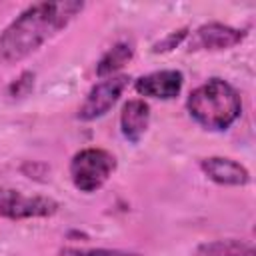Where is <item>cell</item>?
Segmentation results:
<instances>
[{
	"label": "cell",
	"instance_id": "cell-1",
	"mask_svg": "<svg viewBox=\"0 0 256 256\" xmlns=\"http://www.w3.org/2000/svg\"><path fill=\"white\" fill-rule=\"evenodd\" d=\"M82 10L84 2L80 0L38 2L28 6L0 32V64L10 66L26 60L62 32Z\"/></svg>",
	"mask_w": 256,
	"mask_h": 256
},
{
	"label": "cell",
	"instance_id": "cell-2",
	"mask_svg": "<svg viewBox=\"0 0 256 256\" xmlns=\"http://www.w3.org/2000/svg\"><path fill=\"white\" fill-rule=\"evenodd\" d=\"M186 110L198 126L220 132L230 128L240 118L242 100L232 84L222 78H210L190 92Z\"/></svg>",
	"mask_w": 256,
	"mask_h": 256
},
{
	"label": "cell",
	"instance_id": "cell-3",
	"mask_svg": "<svg viewBox=\"0 0 256 256\" xmlns=\"http://www.w3.org/2000/svg\"><path fill=\"white\" fill-rule=\"evenodd\" d=\"M116 156L104 148H84L70 160V180L76 190L92 194L100 190L116 172Z\"/></svg>",
	"mask_w": 256,
	"mask_h": 256
},
{
	"label": "cell",
	"instance_id": "cell-4",
	"mask_svg": "<svg viewBox=\"0 0 256 256\" xmlns=\"http://www.w3.org/2000/svg\"><path fill=\"white\" fill-rule=\"evenodd\" d=\"M60 204L48 196H26L14 188H0V218L6 220H30L48 218L58 212Z\"/></svg>",
	"mask_w": 256,
	"mask_h": 256
},
{
	"label": "cell",
	"instance_id": "cell-5",
	"mask_svg": "<svg viewBox=\"0 0 256 256\" xmlns=\"http://www.w3.org/2000/svg\"><path fill=\"white\" fill-rule=\"evenodd\" d=\"M128 82H130V78H128L126 74L108 76V78L96 82V84L88 90L84 102H82L80 108H78V114H76L78 120H82V122H92V120L102 118L104 114H108V112L112 110V106L120 100V96H122V92L126 90Z\"/></svg>",
	"mask_w": 256,
	"mask_h": 256
},
{
	"label": "cell",
	"instance_id": "cell-6",
	"mask_svg": "<svg viewBox=\"0 0 256 256\" xmlns=\"http://www.w3.org/2000/svg\"><path fill=\"white\" fill-rule=\"evenodd\" d=\"M246 38L244 30L232 28L220 22H208L196 28L190 40V50H226L240 44Z\"/></svg>",
	"mask_w": 256,
	"mask_h": 256
},
{
	"label": "cell",
	"instance_id": "cell-7",
	"mask_svg": "<svg viewBox=\"0 0 256 256\" xmlns=\"http://www.w3.org/2000/svg\"><path fill=\"white\" fill-rule=\"evenodd\" d=\"M184 86V74L180 70H156L140 76L134 82L138 94L156 98V100H172L180 94Z\"/></svg>",
	"mask_w": 256,
	"mask_h": 256
},
{
	"label": "cell",
	"instance_id": "cell-8",
	"mask_svg": "<svg viewBox=\"0 0 256 256\" xmlns=\"http://www.w3.org/2000/svg\"><path fill=\"white\" fill-rule=\"evenodd\" d=\"M200 170L220 186H246L250 182L248 168L226 156H208L200 160Z\"/></svg>",
	"mask_w": 256,
	"mask_h": 256
},
{
	"label": "cell",
	"instance_id": "cell-9",
	"mask_svg": "<svg viewBox=\"0 0 256 256\" xmlns=\"http://www.w3.org/2000/svg\"><path fill=\"white\" fill-rule=\"evenodd\" d=\"M150 126V106L148 102L134 98L128 100L122 106L120 112V132L122 136L130 142V144H138L142 140V136L146 134Z\"/></svg>",
	"mask_w": 256,
	"mask_h": 256
},
{
	"label": "cell",
	"instance_id": "cell-10",
	"mask_svg": "<svg viewBox=\"0 0 256 256\" xmlns=\"http://www.w3.org/2000/svg\"><path fill=\"white\" fill-rule=\"evenodd\" d=\"M192 256H256V252L250 242L224 238V240H210L198 244Z\"/></svg>",
	"mask_w": 256,
	"mask_h": 256
},
{
	"label": "cell",
	"instance_id": "cell-11",
	"mask_svg": "<svg viewBox=\"0 0 256 256\" xmlns=\"http://www.w3.org/2000/svg\"><path fill=\"white\" fill-rule=\"evenodd\" d=\"M134 56V46L130 42H116L110 50H106L102 54V58L96 64V74L100 78H108L114 76V72H118L124 64H128Z\"/></svg>",
	"mask_w": 256,
	"mask_h": 256
},
{
	"label": "cell",
	"instance_id": "cell-12",
	"mask_svg": "<svg viewBox=\"0 0 256 256\" xmlns=\"http://www.w3.org/2000/svg\"><path fill=\"white\" fill-rule=\"evenodd\" d=\"M58 256H142L138 252L130 250H118V248H74L66 246L58 250Z\"/></svg>",
	"mask_w": 256,
	"mask_h": 256
},
{
	"label": "cell",
	"instance_id": "cell-13",
	"mask_svg": "<svg viewBox=\"0 0 256 256\" xmlns=\"http://www.w3.org/2000/svg\"><path fill=\"white\" fill-rule=\"evenodd\" d=\"M188 36V28H178L174 32H170L168 36H164L162 40H158L154 46H152V52L154 54H164V52H172L174 48H178Z\"/></svg>",
	"mask_w": 256,
	"mask_h": 256
},
{
	"label": "cell",
	"instance_id": "cell-14",
	"mask_svg": "<svg viewBox=\"0 0 256 256\" xmlns=\"http://www.w3.org/2000/svg\"><path fill=\"white\" fill-rule=\"evenodd\" d=\"M34 78H36V74H34V72H30V70L22 72V74L18 76V80H16V82H12V84L8 86V94H10L12 98L26 96V94L34 88Z\"/></svg>",
	"mask_w": 256,
	"mask_h": 256
}]
</instances>
